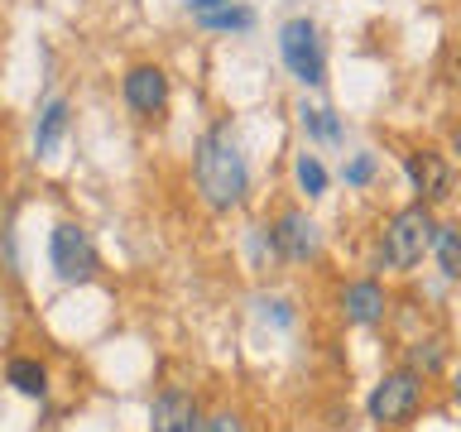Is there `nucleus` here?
Here are the masks:
<instances>
[{"instance_id": "f257e3e1", "label": "nucleus", "mask_w": 461, "mask_h": 432, "mask_svg": "<svg viewBox=\"0 0 461 432\" xmlns=\"http://www.w3.org/2000/svg\"><path fill=\"white\" fill-rule=\"evenodd\" d=\"M193 183H197V197L212 212H236L245 202V193H250V164H245L230 121H216L212 130H202V140L193 149Z\"/></svg>"}, {"instance_id": "f03ea898", "label": "nucleus", "mask_w": 461, "mask_h": 432, "mask_svg": "<svg viewBox=\"0 0 461 432\" xmlns=\"http://www.w3.org/2000/svg\"><path fill=\"white\" fill-rule=\"evenodd\" d=\"M432 236H438V216H432L428 202H413V207H399L380 230V269L409 274L418 259L432 250Z\"/></svg>"}, {"instance_id": "7ed1b4c3", "label": "nucleus", "mask_w": 461, "mask_h": 432, "mask_svg": "<svg viewBox=\"0 0 461 432\" xmlns=\"http://www.w3.org/2000/svg\"><path fill=\"white\" fill-rule=\"evenodd\" d=\"M418 403H423V374L403 365V370H389L384 380L370 389L366 413H370L375 428H403L418 413Z\"/></svg>"}, {"instance_id": "20e7f679", "label": "nucleus", "mask_w": 461, "mask_h": 432, "mask_svg": "<svg viewBox=\"0 0 461 432\" xmlns=\"http://www.w3.org/2000/svg\"><path fill=\"white\" fill-rule=\"evenodd\" d=\"M279 58H284V68L294 72V82H303V86H322L327 82L322 34H317V24L308 20V14L279 24Z\"/></svg>"}, {"instance_id": "39448f33", "label": "nucleus", "mask_w": 461, "mask_h": 432, "mask_svg": "<svg viewBox=\"0 0 461 432\" xmlns=\"http://www.w3.org/2000/svg\"><path fill=\"white\" fill-rule=\"evenodd\" d=\"M49 265L63 284H92L101 269V255L77 221H58L49 236Z\"/></svg>"}, {"instance_id": "423d86ee", "label": "nucleus", "mask_w": 461, "mask_h": 432, "mask_svg": "<svg viewBox=\"0 0 461 432\" xmlns=\"http://www.w3.org/2000/svg\"><path fill=\"white\" fill-rule=\"evenodd\" d=\"M121 96L140 121H158L168 111V72L158 63H135L121 77Z\"/></svg>"}, {"instance_id": "0eeeda50", "label": "nucleus", "mask_w": 461, "mask_h": 432, "mask_svg": "<svg viewBox=\"0 0 461 432\" xmlns=\"http://www.w3.org/2000/svg\"><path fill=\"white\" fill-rule=\"evenodd\" d=\"M269 230H274V245H279V259H288V265H312L317 250H322V230L303 207L279 212V221Z\"/></svg>"}, {"instance_id": "6e6552de", "label": "nucleus", "mask_w": 461, "mask_h": 432, "mask_svg": "<svg viewBox=\"0 0 461 432\" xmlns=\"http://www.w3.org/2000/svg\"><path fill=\"white\" fill-rule=\"evenodd\" d=\"M403 178H409V187L418 193V202H442L452 197V164L438 154V149H413L403 154Z\"/></svg>"}, {"instance_id": "1a4fd4ad", "label": "nucleus", "mask_w": 461, "mask_h": 432, "mask_svg": "<svg viewBox=\"0 0 461 432\" xmlns=\"http://www.w3.org/2000/svg\"><path fill=\"white\" fill-rule=\"evenodd\" d=\"M149 432H207V413L187 389H164L149 409Z\"/></svg>"}, {"instance_id": "9d476101", "label": "nucleus", "mask_w": 461, "mask_h": 432, "mask_svg": "<svg viewBox=\"0 0 461 432\" xmlns=\"http://www.w3.org/2000/svg\"><path fill=\"white\" fill-rule=\"evenodd\" d=\"M187 14L207 34H245V29H255V10L245 0H187Z\"/></svg>"}, {"instance_id": "9b49d317", "label": "nucleus", "mask_w": 461, "mask_h": 432, "mask_svg": "<svg viewBox=\"0 0 461 432\" xmlns=\"http://www.w3.org/2000/svg\"><path fill=\"white\" fill-rule=\"evenodd\" d=\"M341 312H346V322H356V327H380L384 312H389V293L375 279H356V284L341 288Z\"/></svg>"}, {"instance_id": "f8f14e48", "label": "nucleus", "mask_w": 461, "mask_h": 432, "mask_svg": "<svg viewBox=\"0 0 461 432\" xmlns=\"http://www.w3.org/2000/svg\"><path fill=\"white\" fill-rule=\"evenodd\" d=\"M68 125H72V106H68V96H49L39 106V125H34V154H53L58 144H63L68 135Z\"/></svg>"}, {"instance_id": "ddd939ff", "label": "nucleus", "mask_w": 461, "mask_h": 432, "mask_svg": "<svg viewBox=\"0 0 461 432\" xmlns=\"http://www.w3.org/2000/svg\"><path fill=\"white\" fill-rule=\"evenodd\" d=\"M5 384L20 399H43L49 394V370H43V360H34V356H14L5 365Z\"/></svg>"}, {"instance_id": "4468645a", "label": "nucleus", "mask_w": 461, "mask_h": 432, "mask_svg": "<svg viewBox=\"0 0 461 432\" xmlns=\"http://www.w3.org/2000/svg\"><path fill=\"white\" fill-rule=\"evenodd\" d=\"M298 125H303V135H308V140H322V144H341L346 140L341 115L327 111V106H308V101H303V106H298Z\"/></svg>"}, {"instance_id": "2eb2a0df", "label": "nucleus", "mask_w": 461, "mask_h": 432, "mask_svg": "<svg viewBox=\"0 0 461 432\" xmlns=\"http://www.w3.org/2000/svg\"><path fill=\"white\" fill-rule=\"evenodd\" d=\"M432 259H438L442 279H461V226H438L432 236Z\"/></svg>"}, {"instance_id": "dca6fc26", "label": "nucleus", "mask_w": 461, "mask_h": 432, "mask_svg": "<svg viewBox=\"0 0 461 432\" xmlns=\"http://www.w3.org/2000/svg\"><path fill=\"white\" fill-rule=\"evenodd\" d=\"M447 365V341L442 337H418L409 346V370H418L428 380V374H438Z\"/></svg>"}, {"instance_id": "f3484780", "label": "nucleus", "mask_w": 461, "mask_h": 432, "mask_svg": "<svg viewBox=\"0 0 461 432\" xmlns=\"http://www.w3.org/2000/svg\"><path fill=\"white\" fill-rule=\"evenodd\" d=\"M294 178H298V193L317 202L327 193V168H322V158L317 154H298V164H294Z\"/></svg>"}, {"instance_id": "a211bd4d", "label": "nucleus", "mask_w": 461, "mask_h": 432, "mask_svg": "<svg viewBox=\"0 0 461 432\" xmlns=\"http://www.w3.org/2000/svg\"><path fill=\"white\" fill-rule=\"evenodd\" d=\"M375 173H380V158H375V154H351V158L341 164L346 187H370V183H375Z\"/></svg>"}, {"instance_id": "6ab92c4d", "label": "nucleus", "mask_w": 461, "mask_h": 432, "mask_svg": "<svg viewBox=\"0 0 461 432\" xmlns=\"http://www.w3.org/2000/svg\"><path fill=\"white\" fill-rule=\"evenodd\" d=\"M207 432H250V428H245V418L236 409H216L207 413Z\"/></svg>"}, {"instance_id": "aec40b11", "label": "nucleus", "mask_w": 461, "mask_h": 432, "mask_svg": "<svg viewBox=\"0 0 461 432\" xmlns=\"http://www.w3.org/2000/svg\"><path fill=\"white\" fill-rule=\"evenodd\" d=\"M452 399H456V403H461V365H456V370H452Z\"/></svg>"}, {"instance_id": "412c9836", "label": "nucleus", "mask_w": 461, "mask_h": 432, "mask_svg": "<svg viewBox=\"0 0 461 432\" xmlns=\"http://www.w3.org/2000/svg\"><path fill=\"white\" fill-rule=\"evenodd\" d=\"M452 154L461 158V125H456V135H452Z\"/></svg>"}]
</instances>
